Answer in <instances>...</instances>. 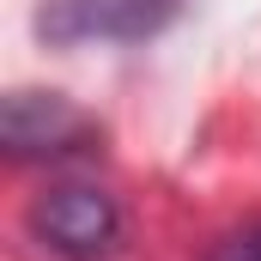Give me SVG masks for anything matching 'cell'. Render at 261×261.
I'll use <instances>...</instances> for the list:
<instances>
[{
	"label": "cell",
	"instance_id": "obj_3",
	"mask_svg": "<svg viewBox=\"0 0 261 261\" xmlns=\"http://www.w3.org/2000/svg\"><path fill=\"white\" fill-rule=\"evenodd\" d=\"M0 134L12 158H61V152H79L97 134V122L61 91H12L0 110Z\"/></svg>",
	"mask_w": 261,
	"mask_h": 261
},
{
	"label": "cell",
	"instance_id": "obj_2",
	"mask_svg": "<svg viewBox=\"0 0 261 261\" xmlns=\"http://www.w3.org/2000/svg\"><path fill=\"white\" fill-rule=\"evenodd\" d=\"M31 225H37V237H43L55 255H67V261H103L116 249V237H122L116 200L103 195V189H91V182H55L49 195H37Z\"/></svg>",
	"mask_w": 261,
	"mask_h": 261
},
{
	"label": "cell",
	"instance_id": "obj_4",
	"mask_svg": "<svg viewBox=\"0 0 261 261\" xmlns=\"http://www.w3.org/2000/svg\"><path fill=\"white\" fill-rule=\"evenodd\" d=\"M206 261H261V219L237 225V231H225V237L206 249Z\"/></svg>",
	"mask_w": 261,
	"mask_h": 261
},
{
	"label": "cell",
	"instance_id": "obj_1",
	"mask_svg": "<svg viewBox=\"0 0 261 261\" xmlns=\"http://www.w3.org/2000/svg\"><path fill=\"white\" fill-rule=\"evenodd\" d=\"M176 12H182V0H49L37 12V31L49 43H61V49H79V43H146Z\"/></svg>",
	"mask_w": 261,
	"mask_h": 261
}]
</instances>
